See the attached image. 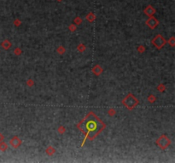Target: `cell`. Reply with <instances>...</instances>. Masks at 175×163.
<instances>
[{
    "label": "cell",
    "instance_id": "6da1fadb",
    "mask_svg": "<svg viewBox=\"0 0 175 163\" xmlns=\"http://www.w3.org/2000/svg\"><path fill=\"white\" fill-rule=\"evenodd\" d=\"M105 127L103 122L101 121L94 112H89L77 125L78 128L85 135V139L81 146L84 145L86 138H89L90 140L94 139L105 128Z\"/></svg>",
    "mask_w": 175,
    "mask_h": 163
},
{
    "label": "cell",
    "instance_id": "7a4b0ae2",
    "mask_svg": "<svg viewBox=\"0 0 175 163\" xmlns=\"http://www.w3.org/2000/svg\"><path fill=\"white\" fill-rule=\"evenodd\" d=\"M122 104H123L124 106L126 107L128 110H132L138 105V100H137V98H136L133 94L129 93V94L123 99Z\"/></svg>",
    "mask_w": 175,
    "mask_h": 163
},
{
    "label": "cell",
    "instance_id": "3957f363",
    "mask_svg": "<svg viewBox=\"0 0 175 163\" xmlns=\"http://www.w3.org/2000/svg\"><path fill=\"white\" fill-rule=\"evenodd\" d=\"M156 143V144L159 146V148H161V149H166L171 144V140L167 135L163 134V135H161V136L157 138Z\"/></svg>",
    "mask_w": 175,
    "mask_h": 163
},
{
    "label": "cell",
    "instance_id": "277c9868",
    "mask_svg": "<svg viewBox=\"0 0 175 163\" xmlns=\"http://www.w3.org/2000/svg\"><path fill=\"white\" fill-rule=\"evenodd\" d=\"M166 42H167L164 39V38L160 34H158L156 37H155V38H153V40H152V44H153L155 47L157 48L158 49H161L166 44Z\"/></svg>",
    "mask_w": 175,
    "mask_h": 163
},
{
    "label": "cell",
    "instance_id": "5b68a950",
    "mask_svg": "<svg viewBox=\"0 0 175 163\" xmlns=\"http://www.w3.org/2000/svg\"><path fill=\"white\" fill-rule=\"evenodd\" d=\"M158 24H159V21H158V20L156 19V18L153 17V16L150 17L148 20H146V25L148 26V27H150V29L156 28V27L158 26Z\"/></svg>",
    "mask_w": 175,
    "mask_h": 163
},
{
    "label": "cell",
    "instance_id": "8992f818",
    "mask_svg": "<svg viewBox=\"0 0 175 163\" xmlns=\"http://www.w3.org/2000/svg\"><path fill=\"white\" fill-rule=\"evenodd\" d=\"M21 140L20 138H18L17 136L13 137L10 140V144L11 145V147H13L14 149H17L18 147H20L21 144Z\"/></svg>",
    "mask_w": 175,
    "mask_h": 163
},
{
    "label": "cell",
    "instance_id": "52a82bcc",
    "mask_svg": "<svg viewBox=\"0 0 175 163\" xmlns=\"http://www.w3.org/2000/svg\"><path fill=\"white\" fill-rule=\"evenodd\" d=\"M144 13L147 16L151 17V16H153L155 14V13H156V10H155V8L152 5H148V6L144 9Z\"/></svg>",
    "mask_w": 175,
    "mask_h": 163
},
{
    "label": "cell",
    "instance_id": "ba28073f",
    "mask_svg": "<svg viewBox=\"0 0 175 163\" xmlns=\"http://www.w3.org/2000/svg\"><path fill=\"white\" fill-rule=\"evenodd\" d=\"M92 72L95 74V75L99 76L100 74L103 72V68H102L100 66H98V65H97V66H95L94 67L92 68Z\"/></svg>",
    "mask_w": 175,
    "mask_h": 163
},
{
    "label": "cell",
    "instance_id": "9c48e42d",
    "mask_svg": "<svg viewBox=\"0 0 175 163\" xmlns=\"http://www.w3.org/2000/svg\"><path fill=\"white\" fill-rule=\"evenodd\" d=\"M11 45H12V44H11V42L9 40H7V39H5L4 41H3V42H2V43H1L2 48H3V49H6V50L10 49V48L11 47Z\"/></svg>",
    "mask_w": 175,
    "mask_h": 163
},
{
    "label": "cell",
    "instance_id": "30bf717a",
    "mask_svg": "<svg viewBox=\"0 0 175 163\" xmlns=\"http://www.w3.org/2000/svg\"><path fill=\"white\" fill-rule=\"evenodd\" d=\"M85 19L88 20L89 22H93L95 20V19H96V15H95L93 13H89L86 15V17H85Z\"/></svg>",
    "mask_w": 175,
    "mask_h": 163
},
{
    "label": "cell",
    "instance_id": "8fae6325",
    "mask_svg": "<svg viewBox=\"0 0 175 163\" xmlns=\"http://www.w3.org/2000/svg\"><path fill=\"white\" fill-rule=\"evenodd\" d=\"M45 152L48 155H52L54 153L56 152V149H55V148H53L52 146H49V147L46 149Z\"/></svg>",
    "mask_w": 175,
    "mask_h": 163
},
{
    "label": "cell",
    "instance_id": "7c38bea8",
    "mask_svg": "<svg viewBox=\"0 0 175 163\" xmlns=\"http://www.w3.org/2000/svg\"><path fill=\"white\" fill-rule=\"evenodd\" d=\"M7 149H8V144L3 141L0 142V151H5Z\"/></svg>",
    "mask_w": 175,
    "mask_h": 163
},
{
    "label": "cell",
    "instance_id": "4fadbf2b",
    "mask_svg": "<svg viewBox=\"0 0 175 163\" xmlns=\"http://www.w3.org/2000/svg\"><path fill=\"white\" fill-rule=\"evenodd\" d=\"M74 23H75L76 25H80V24L82 23V19L78 16V17H76L75 19H74Z\"/></svg>",
    "mask_w": 175,
    "mask_h": 163
},
{
    "label": "cell",
    "instance_id": "5bb4252c",
    "mask_svg": "<svg viewBox=\"0 0 175 163\" xmlns=\"http://www.w3.org/2000/svg\"><path fill=\"white\" fill-rule=\"evenodd\" d=\"M78 50H79V52H84L85 50V46L82 43L79 44V45L78 46Z\"/></svg>",
    "mask_w": 175,
    "mask_h": 163
},
{
    "label": "cell",
    "instance_id": "9a60e30c",
    "mask_svg": "<svg viewBox=\"0 0 175 163\" xmlns=\"http://www.w3.org/2000/svg\"><path fill=\"white\" fill-rule=\"evenodd\" d=\"M57 52H58L59 54H64V52H65V49L62 47V46H59V47L57 48Z\"/></svg>",
    "mask_w": 175,
    "mask_h": 163
},
{
    "label": "cell",
    "instance_id": "2e32d148",
    "mask_svg": "<svg viewBox=\"0 0 175 163\" xmlns=\"http://www.w3.org/2000/svg\"><path fill=\"white\" fill-rule=\"evenodd\" d=\"M168 43H170V45L172 46V47H174V45H175V38H174V37H172V38L169 39Z\"/></svg>",
    "mask_w": 175,
    "mask_h": 163
},
{
    "label": "cell",
    "instance_id": "e0dca14e",
    "mask_svg": "<svg viewBox=\"0 0 175 163\" xmlns=\"http://www.w3.org/2000/svg\"><path fill=\"white\" fill-rule=\"evenodd\" d=\"M157 89H158V91L159 92H163L165 90V86L163 84H160L159 86H158Z\"/></svg>",
    "mask_w": 175,
    "mask_h": 163
},
{
    "label": "cell",
    "instance_id": "ac0fdd59",
    "mask_svg": "<svg viewBox=\"0 0 175 163\" xmlns=\"http://www.w3.org/2000/svg\"><path fill=\"white\" fill-rule=\"evenodd\" d=\"M21 54V49H19V48H16V50H15V54H16V55H20Z\"/></svg>",
    "mask_w": 175,
    "mask_h": 163
},
{
    "label": "cell",
    "instance_id": "d6986e66",
    "mask_svg": "<svg viewBox=\"0 0 175 163\" xmlns=\"http://www.w3.org/2000/svg\"><path fill=\"white\" fill-rule=\"evenodd\" d=\"M148 100L150 101V103H153V102L156 100V98H155L153 95H150L149 96V98H148Z\"/></svg>",
    "mask_w": 175,
    "mask_h": 163
},
{
    "label": "cell",
    "instance_id": "ffe728a7",
    "mask_svg": "<svg viewBox=\"0 0 175 163\" xmlns=\"http://www.w3.org/2000/svg\"><path fill=\"white\" fill-rule=\"evenodd\" d=\"M69 30L71 31H74L76 30V27L74 25H70L69 26Z\"/></svg>",
    "mask_w": 175,
    "mask_h": 163
},
{
    "label": "cell",
    "instance_id": "44dd1931",
    "mask_svg": "<svg viewBox=\"0 0 175 163\" xmlns=\"http://www.w3.org/2000/svg\"><path fill=\"white\" fill-rule=\"evenodd\" d=\"M58 132L61 133H64V132H65V127H60L58 128Z\"/></svg>",
    "mask_w": 175,
    "mask_h": 163
},
{
    "label": "cell",
    "instance_id": "7402d4cb",
    "mask_svg": "<svg viewBox=\"0 0 175 163\" xmlns=\"http://www.w3.org/2000/svg\"><path fill=\"white\" fill-rule=\"evenodd\" d=\"M27 85H28V86H29V87L33 86V80H31V79H30V80H28V81H27Z\"/></svg>",
    "mask_w": 175,
    "mask_h": 163
},
{
    "label": "cell",
    "instance_id": "603a6c76",
    "mask_svg": "<svg viewBox=\"0 0 175 163\" xmlns=\"http://www.w3.org/2000/svg\"><path fill=\"white\" fill-rule=\"evenodd\" d=\"M144 50V46H139L138 47V51L139 52H143Z\"/></svg>",
    "mask_w": 175,
    "mask_h": 163
},
{
    "label": "cell",
    "instance_id": "cb8c5ba5",
    "mask_svg": "<svg viewBox=\"0 0 175 163\" xmlns=\"http://www.w3.org/2000/svg\"><path fill=\"white\" fill-rule=\"evenodd\" d=\"M3 138H4V137H3V135L1 133H0V142H2L3 140Z\"/></svg>",
    "mask_w": 175,
    "mask_h": 163
},
{
    "label": "cell",
    "instance_id": "d4e9b609",
    "mask_svg": "<svg viewBox=\"0 0 175 163\" xmlns=\"http://www.w3.org/2000/svg\"><path fill=\"white\" fill-rule=\"evenodd\" d=\"M57 2H62V0H57Z\"/></svg>",
    "mask_w": 175,
    "mask_h": 163
}]
</instances>
